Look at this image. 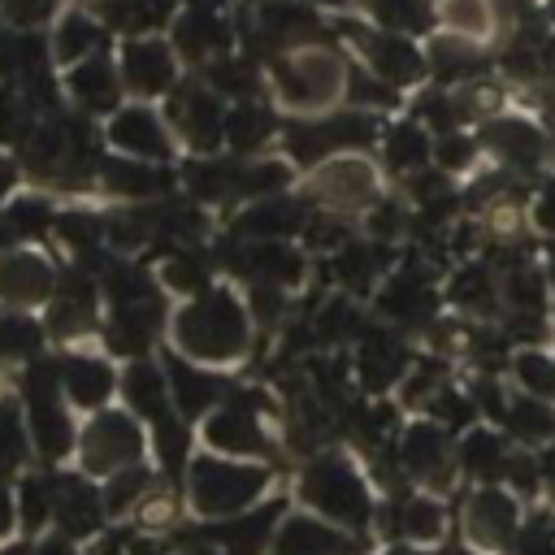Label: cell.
Segmentation results:
<instances>
[{
	"label": "cell",
	"mask_w": 555,
	"mask_h": 555,
	"mask_svg": "<svg viewBox=\"0 0 555 555\" xmlns=\"http://www.w3.org/2000/svg\"><path fill=\"white\" fill-rule=\"evenodd\" d=\"M338 78H343V65H338L330 52H304V56L278 65L282 100H291V104H299V108L330 100V91L338 87Z\"/></svg>",
	"instance_id": "1"
},
{
	"label": "cell",
	"mask_w": 555,
	"mask_h": 555,
	"mask_svg": "<svg viewBox=\"0 0 555 555\" xmlns=\"http://www.w3.org/2000/svg\"><path fill=\"white\" fill-rule=\"evenodd\" d=\"M121 78L139 95L169 91V82H173V52H169V43H160V39H130L121 48Z\"/></svg>",
	"instance_id": "2"
},
{
	"label": "cell",
	"mask_w": 555,
	"mask_h": 555,
	"mask_svg": "<svg viewBox=\"0 0 555 555\" xmlns=\"http://www.w3.org/2000/svg\"><path fill=\"white\" fill-rule=\"evenodd\" d=\"M117 74H113V65H108V56L104 52H91V56H82V61H74V69H69V95L87 108V113H104V108H113L117 104Z\"/></svg>",
	"instance_id": "3"
},
{
	"label": "cell",
	"mask_w": 555,
	"mask_h": 555,
	"mask_svg": "<svg viewBox=\"0 0 555 555\" xmlns=\"http://www.w3.org/2000/svg\"><path fill=\"white\" fill-rule=\"evenodd\" d=\"M113 143L126 147V152H139V156H165V130L156 121V113L147 108H121L108 126Z\"/></svg>",
	"instance_id": "4"
},
{
	"label": "cell",
	"mask_w": 555,
	"mask_h": 555,
	"mask_svg": "<svg viewBox=\"0 0 555 555\" xmlns=\"http://www.w3.org/2000/svg\"><path fill=\"white\" fill-rule=\"evenodd\" d=\"M356 39H364V52H369V61H373V69L382 74V78H390V82H408V78H416L421 74V56H416V48L412 43H403V39H395V35H360V30H351Z\"/></svg>",
	"instance_id": "5"
},
{
	"label": "cell",
	"mask_w": 555,
	"mask_h": 555,
	"mask_svg": "<svg viewBox=\"0 0 555 555\" xmlns=\"http://www.w3.org/2000/svg\"><path fill=\"white\" fill-rule=\"evenodd\" d=\"M48 286H52V273L43 260H35V256H4L0 260V295L4 299L30 304V299H43Z\"/></svg>",
	"instance_id": "6"
},
{
	"label": "cell",
	"mask_w": 555,
	"mask_h": 555,
	"mask_svg": "<svg viewBox=\"0 0 555 555\" xmlns=\"http://www.w3.org/2000/svg\"><path fill=\"white\" fill-rule=\"evenodd\" d=\"M100 43H104L100 22H95L91 13H82V9H74V13L61 17V26H56V35H52V56H56V61H82V56H91Z\"/></svg>",
	"instance_id": "7"
},
{
	"label": "cell",
	"mask_w": 555,
	"mask_h": 555,
	"mask_svg": "<svg viewBox=\"0 0 555 555\" xmlns=\"http://www.w3.org/2000/svg\"><path fill=\"white\" fill-rule=\"evenodd\" d=\"M178 121H182V130L191 134L195 147H212L217 134H221V117H217V104H212L208 91H186L178 100Z\"/></svg>",
	"instance_id": "8"
},
{
	"label": "cell",
	"mask_w": 555,
	"mask_h": 555,
	"mask_svg": "<svg viewBox=\"0 0 555 555\" xmlns=\"http://www.w3.org/2000/svg\"><path fill=\"white\" fill-rule=\"evenodd\" d=\"M221 43H225V30H221V22L212 17V9H191V13L178 22V48H182V52L204 56V52H212V48H221Z\"/></svg>",
	"instance_id": "9"
},
{
	"label": "cell",
	"mask_w": 555,
	"mask_h": 555,
	"mask_svg": "<svg viewBox=\"0 0 555 555\" xmlns=\"http://www.w3.org/2000/svg\"><path fill=\"white\" fill-rule=\"evenodd\" d=\"M490 143H499V152L512 156V160H538V156H542V139H538L529 126H520V121H499V126H490Z\"/></svg>",
	"instance_id": "10"
},
{
	"label": "cell",
	"mask_w": 555,
	"mask_h": 555,
	"mask_svg": "<svg viewBox=\"0 0 555 555\" xmlns=\"http://www.w3.org/2000/svg\"><path fill=\"white\" fill-rule=\"evenodd\" d=\"M56 4L61 0H0V17L13 30H39L56 17Z\"/></svg>",
	"instance_id": "11"
},
{
	"label": "cell",
	"mask_w": 555,
	"mask_h": 555,
	"mask_svg": "<svg viewBox=\"0 0 555 555\" xmlns=\"http://www.w3.org/2000/svg\"><path fill=\"white\" fill-rule=\"evenodd\" d=\"M321 182H325V191H334V195L360 199V195L369 191V169H364L360 160H338V165H330V169L321 173Z\"/></svg>",
	"instance_id": "12"
},
{
	"label": "cell",
	"mask_w": 555,
	"mask_h": 555,
	"mask_svg": "<svg viewBox=\"0 0 555 555\" xmlns=\"http://www.w3.org/2000/svg\"><path fill=\"white\" fill-rule=\"evenodd\" d=\"M230 139L238 143V147H251V143H260L264 134H269V117L260 113V108H251V104H238L234 113H230Z\"/></svg>",
	"instance_id": "13"
},
{
	"label": "cell",
	"mask_w": 555,
	"mask_h": 555,
	"mask_svg": "<svg viewBox=\"0 0 555 555\" xmlns=\"http://www.w3.org/2000/svg\"><path fill=\"white\" fill-rule=\"evenodd\" d=\"M104 173H108V182L117 186V191H134V195H147V191H156V186H165V178L156 173V169H134V165H104Z\"/></svg>",
	"instance_id": "14"
},
{
	"label": "cell",
	"mask_w": 555,
	"mask_h": 555,
	"mask_svg": "<svg viewBox=\"0 0 555 555\" xmlns=\"http://www.w3.org/2000/svg\"><path fill=\"white\" fill-rule=\"evenodd\" d=\"M442 17H447L455 30H468V35H481V30L490 26L486 0H447V4H442Z\"/></svg>",
	"instance_id": "15"
},
{
	"label": "cell",
	"mask_w": 555,
	"mask_h": 555,
	"mask_svg": "<svg viewBox=\"0 0 555 555\" xmlns=\"http://www.w3.org/2000/svg\"><path fill=\"white\" fill-rule=\"evenodd\" d=\"M39 416H35V425H39V442H43V451L48 455H61V447H65V421H61V412L39 395V408H35Z\"/></svg>",
	"instance_id": "16"
},
{
	"label": "cell",
	"mask_w": 555,
	"mask_h": 555,
	"mask_svg": "<svg viewBox=\"0 0 555 555\" xmlns=\"http://www.w3.org/2000/svg\"><path fill=\"white\" fill-rule=\"evenodd\" d=\"M69 386H74V395L87 403V399H100V395L108 390V377H104L100 364H82V360H74V364H69Z\"/></svg>",
	"instance_id": "17"
},
{
	"label": "cell",
	"mask_w": 555,
	"mask_h": 555,
	"mask_svg": "<svg viewBox=\"0 0 555 555\" xmlns=\"http://www.w3.org/2000/svg\"><path fill=\"white\" fill-rule=\"evenodd\" d=\"M425 156V134L416 126H395L390 130V160L395 165H412Z\"/></svg>",
	"instance_id": "18"
},
{
	"label": "cell",
	"mask_w": 555,
	"mask_h": 555,
	"mask_svg": "<svg viewBox=\"0 0 555 555\" xmlns=\"http://www.w3.org/2000/svg\"><path fill=\"white\" fill-rule=\"evenodd\" d=\"M434 65H438V74H460V69L477 65V52H468L464 43L442 39V43H434Z\"/></svg>",
	"instance_id": "19"
},
{
	"label": "cell",
	"mask_w": 555,
	"mask_h": 555,
	"mask_svg": "<svg viewBox=\"0 0 555 555\" xmlns=\"http://www.w3.org/2000/svg\"><path fill=\"white\" fill-rule=\"evenodd\" d=\"M373 9H377V17L390 22V26H421V22H425V17L416 13V9H421L416 0H373Z\"/></svg>",
	"instance_id": "20"
},
{
	"label": "cell",
	"mask_w": 555,
	"mask_h": 555,
	"mask_svg": "<svg viewBox=\"0 0 555 555\" xmlns=\"http://www.w3.org/2000/svg\"><path fill=\"white\" fill-rule=\"evenodd\" d=\"M35 343V330L26 321H0V351H26Z\"/></svg>",
	"instance_id": "21"
},
{
	"label": "cell",
	"mask_w": 555,
	"mask_h": 555,
	"mask_svg": "<svg viewBox=\"0 0 555 555\" xmlns=\"http://www.w3.org/2000/svg\"><path fill=\"white\" fill-rule=\"evenodd\" d=\"M212 78H217L221 87L238 91V87H247V78H251V65H243V61H212Z\"/></svg>",
	"instance_id": "22"
},
{
	"label": "cell",
	"mask_w": 555,
	"mask_h": 555,
	"mask_svg": "<svg viewBox=\"0 0 555 555\" xmlns=\"http://www.w3.org/2000/svg\"><path fill=\"white\" fill-rule=\"evenodd\" d=\"M17 455H22V438H17V425H13V421L0 412V468H4V464H13Z\"/></svg>",
	"instance_id": "23"
},
{
	"label": "cell",
	"mask_w": 555,
	"mask_h": 555,
	"mask_svg": "<svg viewBox=\"0 0 555 555\" xmlns=\"http://www.w3.org/2000/svg\"><path fill=\"white\" fill-rule=\"evenodd\" d=\"M442 160H447V165L468 160V143H464V139H447V143H442Z\"/></svg>",
	"instance_id": "24"
},
{
	"label": "cell",
	"mask_w": 555,
	"mask_h": 555,
	"mask_svg": "<svg viewBox=\"0 0 555 555\" xmlns=\"http://www.w3.org/2000/svg\"><path fill=\"white\" fill-rule=\"evenodd\" d=\"M542 65L555 74V39H546V43H542Z\"/></svg>",
	"instance_id": "25"
},
{
	"label": "cell",
	"mask_w": 555,
	"mask_h": 555,
	"mask_svg": "<svg viewBox=\"0 0 555 555\" xmlns=\"http://www.w3.org/2000/svg\"><path fill=\"white\" fill-rule=\"evenodd\" d=\"M4 525H9V499L0 494V533H4Z\"/></svg>",
	"instance_id": "26"
},
{
	"label": "cell",
	"mask_w": 555,
	"mask_h": 555,
	"mask_svg": "<svg viewBox=\"0 0 555 555\" xmlns=\"http://www.w3.org/2000/svg\"><path fill=\"white\" fill-rule=\"evenodd\" d=\"M551 13H555V0H551Z\"/></svg>",
	"instance_id": "27"
},
{
	"label": "cell",
	"mask_w": 555,
	"mask_h": 555,
	"mask_svg": "<svg viewBox=\"0 0 555 555\" xmlns=\"http://www.w3.org/2000/svg\"><path fill=\"white\" fill-rule=\"evenodd\" d=\"M330 4H334V0H330Z\"/></svg>",
	"instance_id": "28"
}]
</instances>
